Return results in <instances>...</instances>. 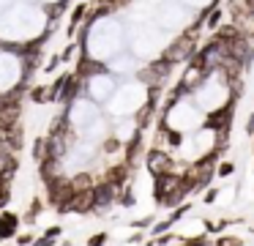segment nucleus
Returning a JSON list of instances; mask_svg holds the SVG:
<instances>
[{
    "label": "nucleus",
    "mask_w": 254,
    "mask_h": 246,
    "mask_svg": "<svg viewBox=\"0 0 254 246\" xmlns=\"http://www.w3.org/2000/svg\"><path fill=\"white\" fill-rule=\"evenodd\" d=\"M104 151H107V153H115V151H121V140H115V137H110V140L104 142Z\"/></svg>",
    "instance_id": "26"
},
{
    "label": "nucleus",
    "mask_w": 254,
    "mask_h": 246,
    "mask_svg": "<svg viewBox=\"0 0 254 246\" xmlns=\"http://www.w3.org/2000/svg\"><path fill=\"white\" fill-rule=\"evenodd\" d=\"M205 19H208V27H216V25H219V19H221V11L210 8V11H208V16H205Z\"/></svg>",
    "instance_id": "25"
},
{
    "label": "nucleus",
    "mask_w": 254,
    "mask_h": 246,
    "mask_svg": "<svg viewBox=\"0 0 254 246\" xmlns=\"http://www.w3.org/2000/svg\"><path fill=\"white\" fill-rule=\"evenodd\" d=\"M68 186H71L74 194H79V191H90L93 189V178H90L88 172H79V175H74V178L68 180Z\"/></svg>",
    "instance_id": "14"
},
{
    "label": "nucleus",
    "mask_w": 254,
    "mask_h": 246,
    "mask_svg": "<svg viewBox=\"0 0 254 246\" xmlns=\"http://www.w3.org/2000/svg\"><path fill=\"white\" fill-rule=\"evenodd\" d=\"M170 69H172V63H167V60L161 58V60H156V63H150L148 69L139 71V80L148 82L150 87H159V82L164 80L167 74H170Z\"/></svg>",
    "instance_id": "5"
},
{
    "label": "nucleus",
    "mask_w": 254,
    "mask_h": 246,
    "mask_svg": "<svg viewBox=\"0 0 254 246\" xmlns=\"http://www.w3.org/2000/svg\"><path fill=\"white\" fill-rule=\"evenodd\" d=\"M77 85H79L77 77H61V90H58V101H63V104L71 101L74 93H77Z\"/></svg>",
    "instance_id": "12"
},
{
    "label": "nucleus",
    "mask_w": 254,
    "mask_h": 246,
    "mask_svg": "<svg viewBox=\"0 0 254 246\" xmlns=\"http://www.w3.org/2000/svg\"><path fill=\"white\" fill-rule=\"evenodd\" d=\"M118 191L121 189H115V186H110V183L93 186V211H104V208L118 197Z\"/></svg>",
    "instance_id": "8"
},
{
    "label": "nucleus",
    "mask_w": 254,
    "mask_h": 246,
    "mask_svg": "<svg viewBox=\"0 0 254 246\" xmlns=\"http://www.w3.org/2000/svg\"><path fill=\"white\" fill-rule=\"evenodd\" d=\"M68 211H74V213L93 211V189H90V191H79V194H71V200H68V205H66V213Z\"/></svg>",
    "instance_id": "9"
},
{
    "label": "nucleus",
    "mask_w": 254,
    "mask_h": 246,
    "mask_svg": "<svg viewBox=\"0 0 254 246\" xmlns=\"http://www.w3.org/2000/svg\"><path fill=\"white\" fill-rule=\"evenodd\" d=\"M230 87H232V93H235V96H241V93H243V80H232Z\"/></svg>",
    "instance_id": "33"
},
{
    "label": "nucleus",
    "mask_w": 254,
    "mask_h": 246,
    "mask_svg": "<svg viewBox=\"0 0 254 246\" xmlns=\"http://www.w3.org/2000/svg\"><path fill=\"white\" fill-rule=\"evenodd\" d=\"M167 140H170V145H172V148H178V145H181V142H183V137L178 134V131L167 129Z\"/></svg>",
    "instance_id": "27"
},
{
    "label": "nucleus",
    "mask_w": 254,
    "mask_h": 246,
    "mask_svg": "<svg viewBox=\"0 0 254 246\" xmlns=\"http://www.w3.org/2000/svg\"><path fill=\"white\" fill-rule=\"evenodd\" d=\"M181 186V175H175V172H167V175H159L156 178V186H153V197H156V202H164V197L167 194H172V191Z\"/></svg>",
    "instance_id": "6"
},
{
    "label": "nucleus",
    "mask_w": 254,
    "mask_h": 246,
    "mask_svg": "<svg viewBox=\"0 0 254 246\" xmlns=\"http://www.w3.org/2000/svg\"><path fill=\"white\" fill-rule=\"evenodd\" d=\"M107 238H110L107 233H96V235H90V238H88V246H104Z\"/></svg>",
    "instance_id": "24"
},
{
    "label": "nucleus",
    "mask_w": 254,
    "mask_h": 246,
    "mask_svg": "<svg viewBox=\"0 0 254 246\" xmlns=\"http://www.w3.org/2000/svg\"><path fill=\"white\" fill-rule=\"evenodd\" d=\"M47 98H55V90H47V87H36L33 90V101L36 104H44Z\"/></svg>",
    "instance_id": "17"
},
{
    "label": "nucleus",
    "mask_w": 254,
    "mask_h": 246,
    "mask_svg": "<svg viewBox=\"0 0 254 246\" xmlns=\"http://www.w3.org/2000/svg\"><path fill=\"white\" fill-rule=\"evenodd\" d=\"M33 241H36V238H33V235H28V233L17 235V244H19V246H30V244H33Z\"/></svg>",
    "instance_id": "29"
},
{
    "label": "nucleus",
    "mask_w": 254,
    "mask_h": 246,
    "mask_svg": "<svg viewBox=\"0 0 254 246\" xmlns=\"http://www.w3.org/2000/svg\"><path fill=\"white\" fill-rule=\"evenodd\" d=\"M232 169H235V164H232V162H221L219 164V175H230Z\"/></svg>",
    "instance_id": "30"
},
{
    "label": "nucleus",
    "mask_w": 254,
    "mask_h": 246,
    "mask_svg": "<svg viewBox=\"0 0 254 246\" xmlns=\"http://www.w3.org/2000/svg\"><path fill=\"white\" fill-rule=\"evenodd\" d=\"M33 156H36V162H44L47 159V140H36L33 142Z\"/></svg>",
    "instance_id": "18"
},
{
    "label": "nucleus",
    "mask_w": 254,
    "mask_h": 246,
    "mask_svg": "<svg viewBox=\"0 0 254 246\" xmlns=\"http://www.w3.org/2000/svg\"><path fill=\"white\" fill-rule=\"evenodd\" d=\"M61 11H63V3H58V5H50V16H52V19H58V16H61Z\"/></svg>",
    "instance_id": "34"
},
{
    "label": "nucleus",
    "mask_w": 254,
    "mask_h": 246,
    "mask_svg": "<svg viewBox=\"0 0 254 246\" xmlns=\"http://www.w3.org/2000/svg\"><path fill=\"white\" fill-rule=\"evenodd\" d=\"M243 8H246L249 16H254V0H243Z\"/></svg>",
    "instance_id": "37"
},
{
    "label": "nucleus",
    "mask_w": 254,
    "mask_h": 246,
    "mask_svg": "<svg viewBox=\"0 0 254 246\" xmlns=\"http://www.w3.org/2000/svg\"><path fill=\"white\" fill-rule=\"evenodd\" d=\"M33 246H55V241H50V238H39V241H33Z\"/></svg>",
    "instance_id": "38"
},
{
    "label": "nucleus",
    "mask_w": 254,
    "mask_h": 246,
    "mask_svg": "<svg viewBox=\"0 0 254 246\" xmlns=\"http://www.w3.org/2000/svg\"><path fill=\"white\" fill-rule=\"evenodd\" d=\"M101 71H104L101 63H96V60H90V58H82L77 66V80H82V77H88V74H101Z\"/></svg>",
    "instance_id": "13"
},
{
    "label": "nucleus",
    "mask_w": 254,
    "mask_h": 246,
    "mask_svg": "<svg viewBox=\"0 0 254 246\" xmlns=\"http://www.w3.org/2000/svg\"><path fill=\"white\" fill-rule=\"evenodd\" d=\"M216 246H243V241L235 238V235H224V238L216 241Z\"/></svg>",
    "instance_id": "23"
},
{
    "label": "nucleus",
    "mask_w": 254,
    "mask_h": 246,
    "mask_svg": "<svg viewBox=\"0 0 254 246\" xmlns=\"http://www.w3.org/2000/svg\"><path fill=\"white\" fill-rule=\"evenodd\" d=\"M47 197H50V202L52 205L58 208V211L61 213H66V205H68V200H71V186H68V180L66 178H55V180H50V183H47Z\"/></svg>",
    "instance_id": "2"
},
{
    "label": "nucleus",
    "mask_w": 254,
    "mask_h": 246,
    "mask_svg": "<svg viewBox=\"0 0 254 246\" xmlns=\"http://www.w3.org/2000/svg\"><path fill=\"white\" fill-rule=\"evenodd\" d=\"M170 241H172V235L167 233V235H159V238H153V241H150V244H156V246H167V244H170Z\"/></svg>",
    "instance_id": "31"
},
{
    "label": "nucleus",
    "mask_w": 254,
    "mask_h": 246,
    "mask_svg": "<svg viewBox=\"0 0 254 246\" xmlns=\"http://www.w3.org/2000/svg\"><path fill=\"white\" fill-rule=\"evenodd\" d=\"M85 11H88V8H85V5H77V8H74V14H71V27H68V33H71L74 27L79 25V19H82V16H85Z\"/></svg>",
    "instance_id": "22"
},
{
    "label": "nucleus",
    "mask_w": 254,
    "mask_h": 246,
    "mask_svg": "<svg viewBox=\"0 0 254 246\" xmlns=\"http://www.w3.org/2000/svg\"><path fill=\"white\" fill-rule=\"evenodd\" d=\"M17 227H19V216H17V213L3 211V216H0V241L14 238V235H17Z\"/></svg>",
    "instance_id": "10"
},
{
    "label": "nucleus",
    "mask_w": 254,
    "mask_h": 246,
    "mask_svg": "<svg viewBox=\"0 0 254 246\" xmlns=\"http://www.w3.org/2000/svg\"><path fill=\"white\" fill-rule=\"evenodd\" d=\"M22 115V104L19 101H0V126L3 129H14Z\"/></svg>",
    "instance_id": "7"
},
{
    "label": "nucleus",
    "mask_w": 254,
    "mask_h": 246,
    "mask_svg": "<svg viewBox=\"0 0 254 246\" xmlns=\"http://www.w3.org/2000/svg\"><path fill=\"white\" fill-rule=\"evenodd\" d=\"M63 151H66V145H63V140H61V137H52V140L47 142V156H50V159H55V162L63 156Z\"/></svg>",
    "instance_id": "16"
},
{
    "label": "nucleus",
    "mask_w": 254,
    "mask_h": 246,
    "mask_svg": "<svg viewBox=\"0 0 254 246\" xmlns=\"http://www.w3.org/2000/svg\"><path fill=\"white\" fill-rule=\"evenodd\" d=\"M170 227H172V222H170V219H164V222L153 224V227H150V233H153L156 238H159V235H164V233H167V230H170Z\"/></svg>",
    "instance_id": "21"
},
{
    "label": "nucleus",
    "mask_w": 254,
    "mask_h": 246,
    "mask_svg": "<svg viewBox=\"0 0 254 246\" xmlns=\"http://www.w3.org/2000/svg\"><path fill=\"white\" fill-rule=\"evenodd\" d=\"M246 131H249V134L254 137V115H252V118H249V126H246Z\"/></svg>",
    "instance_id": "39"
},
{
    "label": "nucleus",
    "mask_w": 254,
    "mask_h": 246,
    "mask_svg": "<svg viewBox=\"0 0 254 246\" xmlns=\"http://www.w3.org/2000/svg\"><path fill=\"white\" fill-rule=\"evenodd\" d=\"M216 197H219V189H210V191H205V202H208V205L216 200Z\"/></svg>",
    "instance_id": "35"
},
{
    "label": "nucleus",
    "mask_w": 254,
    "mask_h": 246,
    "mask_svg": "<svg viewBox=\"0 0 254 246\" xmlns=\"http://www.w3.org/2000/svg\"><path fill=\"white\" fill-rule=\"evenodd\" d=\"M232 115H235V101L224 104L221 109H213V112L205 118V129H213V131H221V129H230L232 123Z\"/></svg>",
    "instance_id": "4"
},
{
    "label": "nucleus",
    "mask_w": 254,
    "mask_h": 246,
    "mask_svg": "<svg viewBox=\"0 0 254 246\" xmlns=\"http://www.w3.org/2000/svg\"><path fill=\"white\" fill-rule=\"evenodd\" d=\"M139 142H142V137H139V131H137V134L131 137V142H128V145H126V164H128V167H131V164L137 162V153H139Z\"/></svg>",
    "instance_id": "15"
},
{
    "label": "nucleus",
    "mask_w": 254,
    "mask_h": 246,
    "mask_svg": "<svg viewBox=\"0 0 254 246\" xmlns=\"http://www.w3.org/2000/svg\"><path fill=\"white\" fill-rule=\"evenodd\" d=\"M145 167L150 169V175L153 178H159V175H167V172H172V159L167 156L164 151H159V148H153V151H148V156H145Z\"/></svg>",
    "instance_id": "3"
},
{
    "label": "nucleus",
    "mask_w": 254,
    "mask_h": 246,
    "mask_svg": "<svg viewBox=\"0 0 254 246\" xmlns=\"http://www.w3.org/2000/svg\"><path fill=\"white\" fill-rule=\"evenodd\" d=\"M181 246H210V238H208V235H197V238H189V241H183Z\"/></svg>",
    "instance_id": "19"
},
{
    "label": "nucleus",
    "mask_w": 254,
    "mask_h": 246,
    "mask_svg": "<svg viewBox=\"0 0 254 246\" xmlns=\"http://www.w3.org/2000/svg\"><path fill=\"white\" fill-rule=\"evenodd\" d=\"M128 172H131V167H128L126 162H123V164H115V167L107 172V180H104V183L115 186V189H123V183L128 180Z\"/></svg>",
    "instance_id": "11"
},
{
    "label": "nucleus",
    "mask_w": 254,
    "mask_h": 246,
    "mask_svg": "<svg viewBox=\"0 0 254 246\" xmlns=\"http://www.w3.org/2000/svg\"><path fill=\"white\" fill-rule=\"evenodd\" d=\"M134 227H139V230H148L150 227V219L145 216V219H137V222H134Z\"/></svg>",
    "instance_id": "36"
},
{
    "label": "nucleus",
    "mask_w": 254,
    "mask_h": 246,
    "mask_svg": "<svg viewBox=\"0 0 254 246\" xmlns=\"http://www.w3.org/2000/svg\"><path fill=\"white\" fill-rule=\"evenodd\" d=\"M194 41L197 38H191V36H178L175 41L167 47V52H164V60L167 63H181V60H191V55H194Z\"/></svg>",
    "instance_id": "1"
},
{
    "label": "nucleus",
    "mask_w": 254,
    "mask_h": 246,
    "mask_svg": "<svg viewBox=\"0 0 254 246\" xmlns=\"http://www.w3.org/2000/svg\"><path fill=\"white\" fill-rule=\"evenodd\" d=\"M150 112H153V104H145V107L137 112V123L145 126V123H148V118H150Z\"/></svg>",
    "instance_id": "20"
},
{
    "label": "nucleus",
    "mask_w": 254,
    "mask_h": 246,
    "mask_svg": "<svg viewBox=\"0 0 254 246\" xmlns=\"http://www.w3.org/2000/svg\"><path fill=\"white\" fill-rule=\"evenodd\" d=\"M8 189H6V183H3V180H0V205H8Z\"/></svg>",
    "instance_id": "28"
},
{
    "label": "nucleus",
    "mask_w": 254,
    "mask_h": 246,
    "mask_svg": "<svg viewBox=\"0 0 254 246\" xmlns=\"http://www.w3.org/2000/svg\"><path fill=\"white\" fill-rule=\"evenodd\" d=\"M61 233H63V230H61V227H58V224H55V227H50V230H47V233H44V238L55 241V238H58V235H61Z\"/></svg>",
    "instance_id": "32"
}]
</instances>
